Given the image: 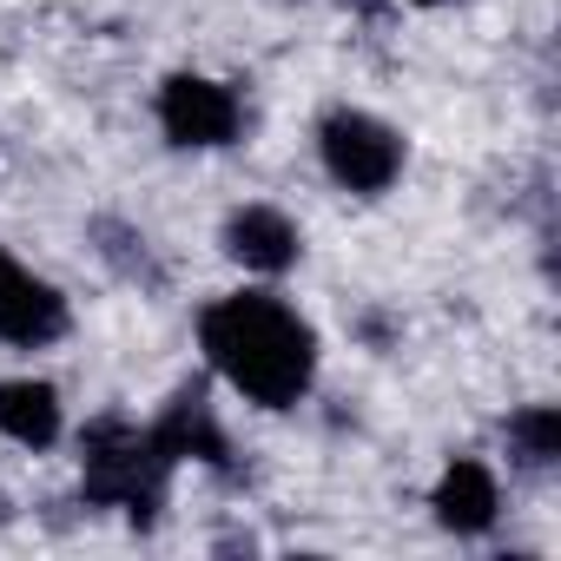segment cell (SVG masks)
<instances>
[{"instance_id":"1","label":"cell","mask_w":561,"mask_h":561,"mask_svg":"<svg viewBox=\"0 0 561 561\" xmlns=\"http://www.w3.org/2000/svg\"><path fill=\"white\" fill-rule=\"evenodd\" d=\"M192 337H198L205 377L264 416H291L298 403H311L324 377L318 324L271 285H238V291L205 298L192 318Z\"/></svg>"},{"instance_id":"2","label":"cell","mask_w":561,"mask_h":561,"mask_svg":"<svg viewBox=\"0 0 561 561\" xmlns=\"http://www.w3.org/2000/svg\"><path fill=\"white\" fill-rule=\"evenodd\" d=\"M73 449H80V508L119 515L126 528L152 535L179 476V462L152 443V430L126 410H100L80 423Z\"/></svg>"},{"instance_id":"3","label":"cell","mask_w":561,"mask_h":561,"mask_svg":"<svg viewBox=\"0 0 561 561\" xmlns=\"http://www.w3.org/2000/svg\"><path fill=\"white\" fill-rule=\"evenodd\" d=\"M311 146H318L324 179H331L337 192H351V198H383V192H397L403 172H410V139H403V126H390L383 113L351 106V100H337V106L318 113Z\"/></svg>"},{"instance_id":"4","label":"cell","mask_w":561,"mask_h":561,"mask_svg":"<svg viewBox=\"0 0 561 561\" xmlns=\"http://www.w3.org/2000/svg\"><path fill=\"white\" fill-rule=\"evenodd\" d=\"M152 126L172 152H231L251 133V106L238 93V80L198 73V67H172L152 87Z\"/></svg>"},{"instance_id":"5","label":"cell","mask_w":561,"mask_h":561,"mask_svg":"<svg viewBox=\"0 0 561 561\" xmlns=\"http://www.w3.org/2000/svg\"><path fill=\"white\" fill-rule=\"evenodd\" d=\"M146 430H152V443L185 469H211L218 482H238L244 476V462H238V443H231V430H225V416H218V403H211V377H192V383H179L152 416H146Z\"/></svg>"},{"instance_id":"6","label":"cell","mask_w":561,"mask_h":561,"mask_svg":"<svg viewBox=\"0 0 561 561\" xmlns=\"http://www.w3.org/2000/svg\"><path fill=\"white\" fill-rule=\"evenodd\" d=\"M218 251H225V264L257 277V285H277V277H291L305 264V225L285 205L251 198V205H231L218 218Z\"/></svg>"},{"instance_id":"7","label":"cell","mask_w":561,"mask_h":561,"mask_svg":"<svg viewBox=\"0 0 561 561\" xmlns=\"http://www.w3.org/2000/svg\"><path fill=\"white\" fill-rule=\"evenodd\" d=\"M67 331H73V298L0 244V344L8 351H54Z\"/></svg>"},{"instance_id":"8","label":"cell","mask_w":561,"mask_h":561,"mask_svg":"<svg viewBox=\"0 0 561 561\" xmlns=\"http://www.w3.org/2000/svg\"><path fill=\"white\" fill-rule=\"evenodd\" d=\"M430 522L449 541H489L502 522V476L489 456H449L430 482Z\"/></svg>"},{"instance_id":"9","label":"cell","mask_w":561,"mask_h":561,"mask_svg":"<svg viewBox=\"0 0 561 561\" xmlns=\"http://www.w3.org/2000/svg\"><path fill=\"white\" fill-rule=\"evenodd\" d=\"M0 443L47 456L67 443V397L54 377H0Z\"/></svg>"},{"instance_id":"10","label":"cell","mask_w":561,"mask_h":561,"mask_svg":"<svg viewBox=\"0 0 561 561\" xmlns=\"http://www.w3.org/2000/svg\"><path fill=\"white\" fill-rule=\"evenodd\" d=\"M87 251L106 264V277H119V285H133V291H146V298L172 285V271H165L152 231L133 225V218H119V211H93V218H87Z\"/></svg>"},{"instance_id":"11","label":"cell","mask_w":561,"mask_h":561,"mask_svg":"<svg viewBox=\"0 0 561 561\" xmlns=\"http://www.w3.org/2000/svg\"><path fill=\"white\" fill-rule=\"evenodd\" d=\"M502 443H508V462L515 469L548 476L561 462V410L554 403H515L502 416Z\"/></svg>"},{"instance_id":"12","label":"cell","mask_w":561,"mask_h":561,"mask_svg":"<svg viewBox=\"0 0 561 561\" xmlns=\"http://www.w3.org/2000/svg\"><path fill=\"white\" fill-rule=\"evenodd\" d=\"M357 331H364V344H370V351H390V337H397V324H390L383 311H364V318H357Z\"/></svg>"},{"instance_id":"13","label":"cell","mask_w":561,"mask_h":561,"mask_svg":"<svg viewBox=\"0 0 561 561\" xmlns=\"http://www.w3.org/2000/svg\"><path fill=\"white\" fill-rule=\"evenodd\" d=\"M14 522H21V502H14L8 489H0V528H14Z\"/></svg>"},{"instance_id":"14","label":"cell","mask_w":561,"mask_h":561,"mask_svg":"<svg viewBox=\"0 0 561 561\" xmlns=\"http://www.w3.org/2000/svg\"><path fill=\"white\" fill-rule=\"evenodd\" d=\"M397 8H423V14H436V8H449V0H397Z\"/></svg>"}]
</instances>
